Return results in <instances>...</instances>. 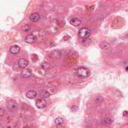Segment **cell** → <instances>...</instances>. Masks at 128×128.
<instances>
[{
    "label": "cell",
    "instance_id": "12",
    "mask_svg": "<svg viewBox=\"0 0 128 128\" xmlns=\"http://www.w3.org/2000/svg\"><path fill=\"white\" fill-rule=\"evenodd\" d=\"M113 121H114V119H113V118H112V117L105 118H103V123H104V124H110L113 122Z\"/></svg>",
    "mask_w": 128,
    "mask_h": 128
},
{
    "label": "cell",
    "instance_id": "6",
    "mask_svg": "<svg viewBox=\"0 0 128 128\" xmlns=\"http://www.w3.org/2000/svg\"><path fill=\"white\" fill-rule=\"evenodd\" d=\"M20 50V46H18L17 45H14L10 48V53L12 55H16V54L19 53Z\"/></svg>",
    "mask_w": 128,
    "mask_h": 128
},
{
    "label": "cell",
    "instance_id": "14",
    "mask_svg": "<svg viewBox=\"0 0 128 128\" xmlns=\"http://www.w3.org/2000/svg\"><path fill=\"white\" fill-rule=\"evenodd\" d=\"M101 46L103 50H107L109 48V44L106 41H103V43H101Z\"/></svg>",
    "mask_w": 128,
    "mask_h": 128
},
{
    "label": "cell",
    "instance_id": "20",
    "mask_svg": "<svg viewBox=\"0 0 128 128\" xmlns=\"http://www.w3.org/2000/svg\"><path fill=\"white\" fill-rule=\"evenodd\" d=\"M126 70H127V71H128V66H127V67L126 68Z\"/></svg>",
    "mask_w": 128,
    "mask_h": 128
},
{
    "label": "cell",
    "instance_id": "5",
    "mask_svg": "<svg viewBox=\"0 0 128 128\" xmlns=\"http://www.w3.org/2000/svg\"><path fill=\"white\" fill-rule=\"evenodd\" d=\"M28 61L24 59H20V60L18 61V66L20 68H23V69L26 68L28 66Z\"/></svg>",
    "mask_w": 128,
    "mask_h": 128
},
{
    "label": "cell",
    "instance_id": "13",
    "mask_svg": "<svg viewBox=\"0 0 128 128\" xmlns=\"http://www.w3.org/2000/svg\"><path fill=\"white\" fill-rule=\"evenodd\" d=\"M64 123V119L62 118H61V117H58V118H55V124L56 125H58V126H60L61 125Z\"/></svg>",
    "mask_w": 128,
    "mask_h": 128
},
{
    "label": "cell",
    "instance_id": "9",
    "mask_svg": "<svg viewBox=\"0 0 128 128\" xmlns=\"http://www.w3.org/2000/svg\"><path fill=\"white\" fill-rule=\"evenodd\" d=\"M50 56L53 59H59L61 57V52L59 50H55L50 53Z\"/></svg>",
    "mask_w": 128,
    "mask_h": 128
},
{
    "label": "cell",
    "instance_id": "10",
    "mask_svg": "<svg viewBox=\"0 0 128 128\" xmlns=\"http://www.w3.org/2000/svg\"><path fill=\"white\" fill-rule=\"evenodd\" d=\"M30 20L32 21V22H37L40 19V15L37 13H34V14H32L30 17Z\"/></svg>",
    "mask_w": 128,
    "mask_h": 128
},
{
    "label": "cell",
    "instance_id": "19",
    "mask_svg": "<svg viewBox=\"0 0 128 128\" xmlns=\"http://www.w3.org/2000/svg\"><path fill=\"white\" fill-rule=\"evenodd\" d=\"M123 115L125 116V117H127L128 116V112L127 111H124V112H123Z\"/></svg>",
    "mask_w": 128,
    "mask_h": 128
},
{
    "label": "cell",
    "instance_id": "11",
    "mask_svg": "<svg viewBox=\"0 0 128 128\" xmlns=\"http://www.w3.org/2000/svg\"><path fill=\"white\" fill-rule=\"evenodd\" d=\"M22 75L24 78H28L32 76V71L28 69H24L22 72Z\"/></svg>",
    "mask_w": 128,
    "mask_h": 128
},
{
    "label": "cell",
    "instance_id": "1",
    "mask_svg": "<svg viewBox=\"0 0 128 128\" xmlns=\"http://www.w3.org/2000/svg\"><path fill=\"white\" fill-rule=\"evenodd\" d=\"M90 35H91V32L88 28H82L79 32V37L82 39H88Z\"/></svg>",
    "mask_w": 128,
    "mask_h": 128
},
{
    "label": "cell",
    "instance_id": "8",
    "mask_svg": "<svg viewBox=\"0 0 128 128\" xmlns=\"http://www.w3.org/2000/svg\"><path fill=\"white\" fill-rule=\"evenodd\" d=\"M26 97L27 98H29V99H34L37 97V94L35 91H28L26 93Z\"/></svg>",
    "mask_w": 128,
    "mask_h": 128
},
{
    "label": "cell",
    "instance_id": "15",
    "mask_svg": "<svg viewBox=\"0 0 128 128\" xmlns=\"http://www.w3.org/2000/svg\"><path fill=\"white\" fill-rule=\"evenodd\" d=\"M30 28H31V26H28V25H24V26H23L21 27V29H22V31H23V32H28V31H29Z\"/></svg>",
    "mask_w": 128,
    "mask_h": 128
},
{
    "label": "cell",
    "instance_id": "3",
    "mask_svg": "<svg viewBox=\"0 0 128 128\" xmlns=\"http://www.w3.org/2000/svg\"><path fill=\"white\" fill-rule=\"evenodd\" d=\"M35 105L38 109H44V108H45L46 106L47 102L43 98L42 99H38V100H37V101L35 103Z\"/></svg>",
    "mask_w": 128,
    "mask_h": 128
},
{
    "label": "cell",
    "instance_id": "4",
    "mask_svg": "<svg viewBox=\"0 0 128 128\" xmlns=\"http://www.w3.org/2000/svg\"><path fill=\"white\" fill-rule=\"evenodd\" d=\"M37 38L34 35H28L25 37V42L27 44H33L36 41Z\"/></svg>",
    "mask_w": 128,
    "mask_h": 128
},
{
    "label": "cell",
    "instance_id": "7",
    "mask_svg": "<svg viewBox=\"0 0 128 128\" xmlns=\"http://www.w3.org/2000/svg\"><path fill=\"white\" fill-rule=\"evenodd\" d=\"M70 24L72 25V26H79L80 24H81V20H79V18H72L70 20Z\"/></svg>",
    "mask_w": 128,
    "mask_h": 128
},
{
    "label": "cell",
    "instance_id": "2",
    "mask_svg": "<svg viewBox=\"0 0 128 128\" xmlns=\"http://www.w3.org/2000/svg\"><path fill=\"white\" fill-rule=\"evenodd\" d=\"M90 74V71L85 68H79L77 70V75L82 78H86Z\"/></svg>",
    "mask_w": 128,
    "mask_h": 128
},
{
    "label": "cell",
    "instance_id": "16",
    "mask_svg": "<svg viewBox=\"0 0 128 128\" xmlns=\"http://www.w3.org/2000/svg\"><path fill=\"white\" fill-rule=\"evenodd\" d=\"M50 95V94L49 92L44 91V93H43V94H41V97H42L43 98H46V97H49Z\"/></svg>",
    "mask_w": 128,
    "mask_h": 128
},
{
    "label": "cell",
    "instance_id": "18",
    "mask_svg": "<svg viewBox=\"0 0 128 128\" xmlns=\"http://www.w3.org/2000/svg\"><path fill=\"white\" fill-rule=\"evenodd\" d=\"M4 115V110H3V109H0V116L2 117Z\"/></svg>",
    "mask_w": 128,
    "mask_h": 128
},
{
    "label": "cell",
    "instance_id": "17",
    "mask_svg": "<svg viewBox=\"0 0 128 128\" xmlns=\"http://www.w3.org/2000/svg\"><path fill=\"white\" fill-rule=\"evenodd\" d=\"M71 110L73 111V112H76L78 110V106L77 105H73L71 106Z\"/></svg>",
    "mask_w": 128,
    "mask_h": 128
}]
</instances>
